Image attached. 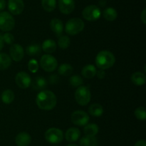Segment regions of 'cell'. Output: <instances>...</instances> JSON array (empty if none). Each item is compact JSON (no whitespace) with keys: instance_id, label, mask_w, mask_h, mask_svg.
<instances>
[{"instance_id":"25","label":"cell","mask_w":146,"mask_h":146,"mask_svg":"<svg viewBox=\"0 0 146 146\" xmlns=\"http://www.w3.org/2000/svg\"><path fill=\"white\" fill-rule=\"evenodd\" d=\"M11 64V59L6 53H0V70L8 69Z\"/></svg>"},{"instance_id":"10","label":"cell","mask_w":146,"mask_h":146,"mask_svg":"<svg viewBox=\"0 0 146 146\" xmlns=\"http://www.w3.org/2000/svg\"><path fill=\"white\" fill-rule=\"evenodd\" d=\"M16 84L21 89L28 88L31 83V78L29 74L25 72H19L15 77Z\"/></svg>"},{"instance_id":"4","label":"cell","mask_w":146,"mask_h":146,"mask_svg":"<svg viewBox=\"0 0 146 146\" xmlns=\"http://www.w3.org/2000/svg\"><path fill=\"white\" fill-rule=\"evenodd\" d=\"M91 93L86 86H80L75 92V99L76 102L81 106H86L91 101Z\"/></svg>"},{"instance_id":"7","label":"cell","mask_w":146,"mask_h":146,"mask_svg":"<svg viewBox=\"0 0 146 146\" xmlns=\"http://www.w3.org/2000/svg\"><path fill=\"white\" fill-rule=\"evenodd\" d=\"M44 137L48 143L51 144H58L64 139V133L60 129L56 127H51L45 132Z\"/></svg>"},{"instance_id":"15","label":"cell","mask_w":146,"mask_h":146,"mask_svg":"<svg viewBox=\"0 0 146 146\" xmlns=\"http://www.w3.org/2000/svg\"><path fill=\"white\" fill-rule=\"evenodd\" d=\"M81 136L80 130L77 127H70L66 130L65 134V138L69 143H74L77 141Z\"/></svg>"},{"instance_id":"6","label":"cell","mask_w":146,"mask_h":146,"mask_svg":"<svg viewBox=\"0 0 146 146\" xmlns=\"http://www.w3.org/2000/svg\"><path fill=\"white\" fill-rule=\"evenodd\" d=\"M41 67L47 72H52L58 67L56 59L49 54H44L40 60Z\"/></svg>"},{"instance_id":"23","label":"cell","mask_w":146,"mask_h":146,"mask_svg":"<svg viewBox=\"0 0 146 146\" xmlns=\"http://www.w3.org/2000/svg\"><path fill=\"white\" fill-rule=\"evenodd\" d=\"M98 130H99V127L96 124H94V123H91V124L88 123L84 126V129L85 135L91 136V137L96 135L98 133Z\"/></svg>"},{"instance_id":"18","label":"cell","mask_w":146,"mask_h":146,"mask_svg":"<svg viewBox=\"0 0 146 146\" xmlns=\"http://www.w3.org/2000/svg\"><path fill=\"white\" fill-rule=\"evenodd\" d=\"M41 50H44L46 53L51 54V53L54 52L56 50V43L54 40L48 39L45 41L43 42L42 45H41Z\"/></svg>"},{"instance_id":"1","label":"cell","mask_w":146,"mask_h":146,"mask_svg":"<svg viewBox=\"0 0 146 146\" xmlns=\"http://www.w3.org/2000/svg\"><path fill=\"white\" fill-rule=\"evenodd\" d=\"M36 103L41 110H51L56 105V96L49 90H41L36 95Z\"/></svg>"},{"instance_id":"27","label":"cell","mask_w":146,"mask_h":146,"mask_svg":"<svg viewBox=\"0 0 146 146\" xmlns=\"http://www.w3.org/2000/svg\"><path fill=\"white\" fill-rule=\"evenodd\" d=\"M15 98V95H14V92L11 90H4L1 94V100L4 104H11Z\"/></svg>"},{"instance_id":"32","label":"cell","mask_w":146,"mask_h":146,"mask_svg":"<svg viewBox=\"0 0 146 146\" xmlns=\"http://www.w3.org/2000/svg\"><path fill=\"white\" fill-rule=\"evenodd\" d=\"M134 115L136 118L139 120L144 121L146 119V110L144 107H139L135 109Z\"/></svg>"},{"instance_id":"16","label":"cell","mask_w":146,"mask_h":146,"mask_svg":"<svg viewBox=\"0 0 146 146\" xmlns=\"http://www.w3.org/2000/svg\"><path fill=\"white\" fill-rule=\"evenodd\" d=\"M50 28L54 34H56L58 37H60L64 31V24L59 19L54 18L50 21Z\"/></svg>"},{"instance_id":"33","label":"cell","mask_w":146,"mask_h":146,"mask_svg":"<svg viewBox=\"0 0 146 146\" xmlns=\"http://www.w3.org/2000/svg\"><path fill=\"white\" fill-rule=\"evenodd\" d=\"M28 68L32 73H36L38 70V62L35 59H31L28 63Z\"/></svg>"},{"instance_id":"30","label":"cell","mask_w":146,"mask_h":146,"mask_svg":"<svg viewBox=\"0 0 146 146\" xmlns=\"http://www.w3.org/2000/svg\"><path fill=\"white\" fill-rule=\"evenodd\" d=\"M71 44V40L68 36L61 35L60 36L58 40V46L62 50L67 49Z\"/></svg>"},{"instance_id":"22","label":"cell","mask_w":146,"mask_h":146,"mask_svg":"<svg viewBox=\"0 0 146 146\" xmlns=\"http://www.w3.org/2000/svg\"><path fill=\"white\" fill-rule=\"evenodd\" d=\"M41 47L39 44H31L27 46L26 48V52L29 56L31 57H36L41 54Z\"/></svg>"},{"instance_id":"38","label":"cell","mask_w":146,"mask_h":146,"mask_svg":"<svg viewBox=\"0 0 146 146\" xmlns=\"http://www.w3.org/2000/svg\"><path fill=\"white\" fill-rule=\"evenodd\" d=\"M134 146H146V141L145 140H140L136 142Z\"/></svg>"},{"instance_id":"28","label":"cell","mask_w":146,"mask_h":146,"mask_svg":"<svg viewBox=\"0 0 146 146\" xmlns=\"http://www.w3.org/2000/svg\"><path fill=\"white\" fill-rule=\"evenodd\" d=\"M73 70H74V69H73V67L71 64L64 63V64H61L58 67V72L61 75L69 76L72 74Z\"/></svg>"},{"instance_id":"36","label":"cell","mask_w":146,"mask_h":146,"mask_svg":"<svg viewBox=\"0 0 146 146\" xmlns=\"http://www.w3.org/2000/svg\"><path fill=\"white\" fill-rule=\"evenodd\" d=\"M96 75L97 76V77H98V79L102 80V79H104V77H106V72L104 70H98V71H97Z\"/></svg>"},{"instance_id":"34","label":"cell","mask_w":146,"mask_h":146,"mask_svg":"<svg viewBox=\"0 0 146 146\" xmlns=\"http://www.w3.org/2000/svg\"><path fill=\"white\" fill-rule=\"evenodd\" d=\"M1 37H2V40L3 41H4V42L9 44H9L11 45L14 42V35L9 32H6L4 33V34H1Z\"/></svg>"},{"instance_id":"9","label":"cell","mask_w":146,"mask_h":146,"mask_svg":"<svg viewBox=\"0 0 146 146\" xmlns=\"http://www.w3.org/2000/svg\"><path fill=\"white\" fill-rule=\"evenodd\" d=\"M71 122L78 126H85L89 122L90 117L87 113L83 110H76L71 114Z\"/></svg>"},{"instance_id":"17","label":"cell","mask_w":146,"mask_h":146,"mask_svg":"<svg viewBox=\"0 0 146 146\" xmlns=\"http://www.w3.org/2000/svg\"><path fill=\"white\" fill-rule=\"evenodd\" d=\"M31 85L34 90H44L47 86V81L44 77L38 76L31 81Z\"/></svg>"},{"instance_id":"8","label":"cell","mask_w":146,"mask_h":146,"mask_svg":"<svg viewBox=\"0 0 146 146\" xmlns=\"http://www.w3.org/2000/svg\"><path fill=\"white\" fill-rule=\"evenodd\" d=\"M101 9L96 5L87 6L82 11V16L86 20L89 21H96L101 17Z\"/></svg>"},{"instance_id":"26","label":"cell","mask_w":146,"mask_h":146,"mask_svg":"<svg viewBox=\"0 0 146 146\" xmlns=\"http://www.w3.org/2000/svg\"><path fill=\"white\" fill-rule=\"evenodd\" d=\"M103 16L107 21H113L116 19L118 17V13L116 10L113 7H108L103 12Z\"/></svg>"},{"instance_id":"24","label":"cell","mask_w":146,"mask_h":146,"mask_svg":"<svg viewBox=\"0 0 146 146\" xmlns=\"http://www.w3.org/2000/svg\"><path fill=\"white\" fill-rule=\"evenodd\" d=\"M98 142L95 136H84L80 140L81 146H98Z\"/></svg>"},{"instance_id":"31","label":"cell","mask_w":146,"mask_h":146,"mask_svg":"<svg viewBox=\"0 0 146 146\" xmlns=\"http://www.w3.org/2000/svg\"><path fill=\"white\" fill-rule=\"evenodd\" d=\"M84 83L83 78L79 75H73L69 79L70 85L74 87H78L81 86Z\"/></svg>"},{"instance_id":"14","label":"cell","mask_w":146,"mask_h":146,"mask_svg":"<svg viewBox=\"0 0 146 146\" xmlns=\"http://www.w3.org/2000/svg\"><path fill=\"white\" fill-rule=\"evenodd\" d=\"M31 142V135L26 132L19 133L15 137V143L17 146H29Z\"/></svg>"},{"instance_id":"20","label":"cell","mask_w":146,"mask_h":146,"mask_svg":"<svg viewBox=\"0 0 146 146\" xmlns=\"http://www.w3.org/2000/svg\"><path fill=\"white\" fill-rule=\"evenodd\" d=\"M131 81L135 85L142 86L145 84L146 82V77L144 73L141 72H135L131 75Z\"/></svg>"},{"instance_id":"5","label":"cell","mask_w":146,"mask_h":146,"mask_svg":"<svg viewBox=\"0 0 146 146\" xmlns=\"http://www.w3.org/2000/svg\"><path fill=\"white\" fill-rule=\"evenodd\" d=\"M15 26V19L11 14L7 11L0 13V29L3 31H11Z\"/></svg>"},{"instance_id":"37","label":"cell","mask_w":146,"mask_h":146,"mask_svg":"<svg viewBox=\"0 0 146 146\" xmlns=\"http://www.w3.org/2000/svg\"><path fill=\"white\" fill-rule=\"evenodd\" d=\"M141 19L144 24H146V9H144L141 14Z\"/></svg>"},{"instance_id":"13","label":"cell","mask_w":146,"mask_h":146,"mask_svg":"<svg viewBox=\"0 0 146 146\" xmlns=\"http://www.w3.org/2000/svg\"><path fill=\"white\" fill-rule=\"evenodd\" d=\"M60 11L64 14H69L75 8L74 0H58Z\"/></svg>"},{"instance_id":"21","label":"cell","mask_w":146,"mask_h":146,"mask_svg":"<svg viewBox=\"0 0 146 146\" xmlns=\"http://www.w3.org/2000/svg\"><path fill=\"white\" fill-rule=\"evenodd\" d=\"M104 108L101 104L94 103L88 107V113L94 117H100L104 114Z\"/></svg>"},{"instance_id":"39","label":"cell","mask_w":146,"mask_h":146,"mask_svg":"<svg viewBox=\"0 0 146 146\" xmlns=\"http://www.w3.org/2000/svg\"><path fill=\"white\" fill-rule=\"evenodd\" d=\"M6 7L5 0H0V11H2Z\"/></svg>"},{"instance_id":"19","label":"cell","mask_w":146,"mask_h":146,"mask_svg":"<svg viewBox=\"0 0 146 146\" xmlns=\"http://www.w3.org/2000/svg\"><path fill=\"white\" fill-rule=\"evenodd\" d=\"M97 70L95 66L93 64H87L83 67L81 70V74L86 79H91L96 74Z\"/></svg>"},{"instance_id":"3","label":"cell","mask_w":146,"mask_h":146,"mask_svg":"<svg viewBox=\"0 0 146 146\" xmlns=\"http://www.w3.org/2000/svg\"><path fill=\"white\" fill-rule=\"evenodd\" d=\"M84 21L80 18L70 19L65 26V31L69 35H76L84 30Z\"/></svg>"},{"instance_id":"42","label":"cell","mask_w":146,"mask_h":146,"mask_svg":"<svg viewBox=\"0 0 146 146\" xmlns=\"http://www.w3.org/2000/svg\"><path fill=\"white\" fill-rule=\"evenodd\" d=\"M54 146H58V145H54Z\"/></svg>"},{"instance_id":"12","label":"cell","mask_w":146,"mask_h":146,"mask_svg":"<svg viewBox=\"0 0 146 146\" xmlns=\"http://www.w3.org/2000/svg\"><path fill=\"white\" fill-rule=\"evenodd\" d=\"M8 9L11 14L14 15H19L24 11V1L23 0H9Z\"/></svg>"},{"instance_id":"29","label":"cell","mask_w":146,"mask_h":146,"mask_svg":"<svg viewBox=\"0 0 146 146\" xmlns=\"http://www.w3.org/2000/svg\"><path fill=\"white\" fill-rule=\"evenodd\" d=\"M41 6L46 11L51 12L56 9V0H41Z\"/></svg>"},{"instance_id":"41","label":"cell","mask_w":146,"mask_h":146,"mask_svg":"<svg viewBox=\"0 0 146 146\" xmlns=\"http://www.w3.org/2000/svg\"><path fill=\"white\" fill-rule=\"evenodd\" d=\"M66 146H78V145H76V144H69V145H66Z\"/></svg>"},{"instance_id":"35","label":"cell","mask_w":146,"mask_h":146,"mask_svg":"<svg viewBox=\"0 0 146 146\" xmlns=\"http://www.w3.org/2000/svg\"><path fill=\"white\" fill-rule=\"evenodd\" d=\"M48 78H49V80H49V82L52 84H56L58 81V79H59L56 74H51Z\"/></svg>"},{"instance_id":"2","label":"cell","mask_w":146,"mask_h":146,"mask_svg":"<svg viewBox=\"0 0 146 146\" xmlns=\"http://www.w3.org/2000/svg\"><path fill=\"white\" fill-rule=\"evenodd\" d=\"M115 58L114 54L108 50L99 52L96 57V64L100 70H108L114 65Z\"/></svg>"},{"instance_id":"40","label":"cell","mask_w":146,"mask_h":146,"mask_svg":"<svg viewBox=\"0 0 146 146\" xmlns=\"http://www.w3.org/2000/svg\"><path fill=\"white\" fill-rule=\"evenodd\" d=\"M4 42L2 40V37H1V34H0V51H1L3 49V47H4Z\"/></svg>"},{"instance_id":"11","label":"cell","mask_w":146,"mask_h":146,"mask_svg":"<svg viewBox=\"0 0 146 146\" xmlns=\"http://www.w3.org/2000/svg\"><path fill=\"white\" fill-rule=\"evenodd\" d=\"M10 57L15 62H20L24 56V48L19 44H12L9 49Z\"/></svg>"}]
</instances>
